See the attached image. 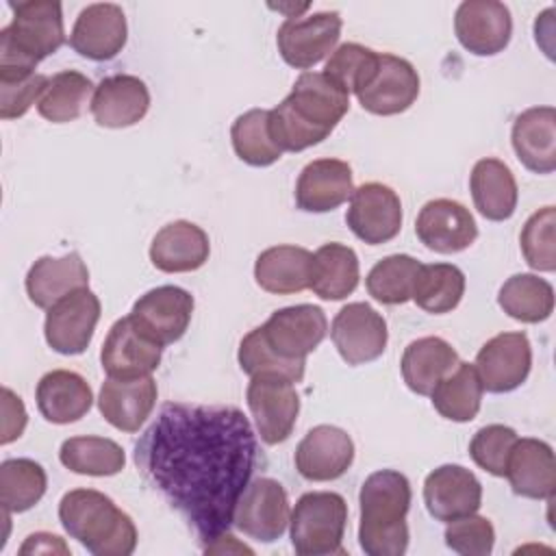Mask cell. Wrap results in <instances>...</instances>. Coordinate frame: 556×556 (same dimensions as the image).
Listing matches in <instances>:
<instances>
[{
  "label": "cell",
  "mask_w": 556,
  "mask_h": 556,
  "mask_svg": "<svg viewBox=\"0 0 556 556\" xmlns=\"http://www.w3.org/2000/svg\"><path fill=\"white\" fill-rule=\"evenodd\" d=\"M482 389L508 393L521 387L532 367V345L526 332H500L489 339L473 363Z\"/></svg>",
  "instance_id": "obj_14"
},
{
  "label": "cell",
  "mask_w": 556,
  "mask_h": 556,
  "mask_svg": "<svg viewBox=\"0 0 556 556\" xmlns=\"http://www.w3.org/2000/svg\"><path fill=\"white\" fill-rule=\"evenodd\" d=\"M128 26L122 7L96 2L85 7L70 33V46L85 59L109 61L126 46Z\"/></svg>",
  "instance_id": "obj_22"
},
{
  "label": "cell",
  "mask_w": 556,
  "mask_h": 556,
  "mask_svg": "<svg viewBox=\"0 0 556 556\" xmlns=\"http://www.w3.org/2000/svg\"><path fill=\"white\" fill-rule=\"evenodd\" d=\"M20 554H70V547L56 534L35 532L26 536L24 545L20 547Z\"/></svg>",
  "instance_id": "obj_50"
},
{
  "label": "cell",
  "mask_w": 556,
  "mask_h": 556,
  "mask_svg": "<svg viewBox=\"0 0 556 556\" xmlns=\"http://www.w3.org/2000/svg\"><path fill=\"white\" fill-rule=\"evenodd\" d=\"M245 397L256 430L267 445L282 443L291 437L300 413L295 382L274 374L252 376Z\"/></svg>",
  "instance_id": "obj_7"
},
{
  "label": "cell",
  "mask_w": 556,
  "mask_h": 556,
  "mask_svg": "<svg viewBox=\"0 0 556 556\" xmlns=\"http://www.w3.org/2000/svg\"><path fill=\"white\" fill-rule=\"evenodd\" d=\"M100 311L98 295L87 287L61 298L46 313L43 334L48 345L65 356L83 354L91 343Z\"/></svg>",
  "instance_id": "obj_10"
},
{
  "label": "cell",
  "mask_w": 556,
  "mask_h": 556,
  "mask_svg": "<svg viewBox=\"0 0 556 556\" xmlns=\"http://www.w3.org/2000/svg\"><path fill=\"white\" fill-rule=\"evenodd\" d=\"M513 150L519 163L534 174L556 169V111L554 106H532L519 113L510 130Z\"/></svg>",
  "instance_id": "obj_26"
},
{
  "label": "cell",
  "mask_w": 556,
  "mask_h": 556,
  "mask_svg": "<svg viewBox=\"0 0 556 556\" xmlns=\"http://www.w3.org/2000/svg\"><path fill=\"white\" fill-rule=\"evenodd\" d=\"M348 526V504L339 493H304L289 519V534L295 554L330 556L343 554V534Z\"/></svg>",
  "instance_id": "obj_6"
},
{
  "label": "cell",
  "mask_w": 556,
  "mask_h": 556,
  "mask_svg": "<svg viewBox=\"0 0 556 556\" xmlns=\"http://www.w3.org/2000/svg\"><path fill=\"white\" fill-rule=\"evenodd\" d=\"M517 439V432L504 424L484 426L473 434L469 443V456L480 469L502 478L506 473L508 456Z\"/></svg>",
  "instance_id": "obj_47"
},
{
  "label": "cell",
  "mask_w": 556,
  "mask_h": 556,
  "mask_svg": "<svg viewBox=\"0 0 556 556\" xmlns=\"http://www.w3.org/2000/svg\"><path fill=\"white\" fill-rule=\"evenodd\" d=\"M415 232L428 250L439 254H456L476 241L478 226L465 204L450 198H437L421 206L415 222Z\"/></svg>",
  "instance_id": "obj_18"
},
{
  "label": "cell",
  "mask_w": 556,
  "mask_h": 556,
  "mask_svg": "<svg viewBox=\"0 0 556 556\" xmlns=\"http://www.w3.org/2000/svg\"><path fill=\"white\" fill-rule=\"evenodd\" d=\"M350 109V96L324 72H304L291 93L269 111V132L282 152L321 143Z\"/></svg>",
  "instance_id": "obj_2"
},
{
  "label": "cell",
  "mask_w": 556,
  "mask_h": 556,
  "mask_svg": "<svg viewBox=\"0 0 556 556\" xmlns=\"http://www.w3.org/2000/svg\"><path fill=\"white\" fill-rule=\"evenodd\" d=\"M295 469L311 482L341 478L354 460L352 437L337 426H315L295 447Z\"/></svg>",
  "instance_id": "obj_19"
},
{
  "label": "cell",
  "mask_w": 556,
  "mask_h": 556,
  "mask_svg": "<svg viewBox=\"0 0 556 556\" xmlns=\"http://www.w3.org/2000/svg\"><path fill=\"white\" fill-rule=\"evenodd\" d=\"M419 96V74L402 56L380 54L369 85L356 93L358 104L374 115H397L413 106Z\"/></svg>",
  "instance_id": "obj_21"
},
{
  "label": "cell",
  "mask_w": 556,
  "mask_h": 556,
  "mask_svg": "<svg viewBox=\"0 0 556 556\" xmlns=\"http://www.w3.org/2000/svg\"><path fill=\"white\" fill-rule=\"evenodd\" d=\"M230 139L235 154L252 167H267L282 156V150L274 143L269 132L267 109H250L239 115L232 122Z\"/></svg>",
  "instance_id": "obj_41"
},
{
  "label": "cell",
  "mask_w": 556,
  "mask_h": 556,
  "mask_svg": "<svg viewBox=\"0 0 556 556\" xmlns=\"http://www.w3.org/2000/svg\"><path fill=\"white\" fill-rule=\"evenodd\" d=\"M354 193L352 167L341 159H315L298 176L295 204L306 213H328Z\"/></svg>",
  "instance_id": "obj_24"
},
{
  "label": "cell",
  "mask_w": 556,
  "mask_h": 556,
  "mask_svg": "<svg viewBox=\"0 0 556 556\" xmlns=\"http://www.w3.org/2000/svg\"><path fill=\"white\" fill-rule=\"evenodd\" d=\"M265 343L285 361H306V356L326 339L328 319L315 304H298L274 311L258 326Z\"/></svg>",
  "instance_id": "obj_11"
},
{
  "label": "cell",
  "mask_w": 556,
  "mask_h": 556,
  "mask_svg": "<svg viewBox=\"0 0 556 556\" xmlns=\"http://www.w3.org/2000/svg\"><path fill=\"white\" fill-rule=\"evenodd\" d=\"M513 491L530 500H552L556 491V463L552 445L541 439H517L506 473Z\"/></svg>",
  "instance_id": "obj_27"
},
{
  "label": "cell",
  "mask_w": 556,
  "mask_h": 556,
  "mask_svg": "<svg viewBox=\"0 0 556 556\" xmlns=\"http://www.w3.org/2000/svg\"><path fill=\"white\" fill-rule=\"evenodd\" d=\"M473 206L484 219L504 222L517 208V182L510 167L500 159H480L469 176Z\"/></svg>",
  "instance_id": "obj_32"
},
{
  "label": "cell",
  "mask_w": 556,
  "mask_h": 556,
  "mask_svg": "<svg viewBox=\"0 0 556 556\" xmlns=\"http://www.w3.org/2000/svg\"><path fill=\"white\" fill-rule=\"evenodd\" d=\"M419 267L421 263L408 254L384 256L369 269L365 287L369 295L382 304H404L413 295Z\"/></svg>",
  "instance_id": "obj_42"
},
{
  "label": "cell",
  "mask_w": 556,
  "mask_h": 556,
  "mask_svg": "<svg viewBox=\"0 0 556 556\" xmlns=\"http://www.w3.org/2000/svg\"><path fill=\"white\" fill-rule=\"evenodd\" d=\"M350 230L369 245H380L397 237L402 228V202L382 182H365L354 189L345 213Z\"/></svg>",
  "instance_id": "obj_15"
},
{
  "label": "cell",
  "mask_w": 556,
  "mask_h": 556,
  "mask_svg": "<svg viewBox=\"0 0 556 556\" xmlns=\"http://www.w3.org/2000/svg\"><path fill=\"white\" fill-rule=\"evenodd\" d=\"M161 352L163 345L146 337L126 315L111 326L100 350V363L109 378L132 380L152 376L161 363Z\"/></svg>",
  "instance_id": "obj_17"
},
{
  "label": "cell",
  "mask_w": 556,
  "mask_h": 556,
  "mask_svg": "<svg viewBox=\"0 0 556 556\" xmlns=\"http://www.w3.org/2000/svg\"><path fill=\"white\" fill-rule=\"evenodd\" d=\"M378 61H380V52L350 41L339 46L330 54V59L326 61L324 74L350 96V93H358L369 85V80L378 70Z\"/></svg>",
  "instance_id": "obj_43"
},
{
  "label": "cell",
  "mask_w": 556,
  "mask_h": 556,
  "mask_svg": "<svg viewBox=\"0 0 556 556\" xmlns=\"http://www.w3.org/2000/svg\"><path fill=\"white\" fill-rule=\"evenodd\" d=\"M465 295V274L452 263L421 265L410 300L426 313L443 315L454 311Z\"/></svg>",
  "instance_id": "obj_37"
},
{
  "label": "cell",
  "mask_w": 556,
  "mask_h": 556,
  "mask_svg": "<svg viewBox=\"0 0 556 556\" xmlns=\"http://www.w3.org/2000/svg\"><path fill=\"white\" fill-rule=\"evenodd\" d=\"M28 300L39 308H50L61 298L89 285V269L78 252L65 256H41L26 274Z\"/></svg>",
  "instance_id": "obj_29"
},
{
  "label": "cell",
  "mask_w": 556,
  "mask_h": 556,
  "mask_svg": "<svg viewBox=\"0 0 556 556\" xmlns=\"http://www.w3.org/2000/svg\"><path fill=\"white\" fill-rule=\"evenodd\" d=\"M63 530L96 556H128L137 547V528L115 502L93 489L67 491L59 502Z\"/></svg>",
  "instance_id": "obj_4"
},
{
  "label": "cell",
  "mask_w": 556,
  "mask_h": 556,
  "mask_svg": "<svg viewBox=\"0 0 556 556\" xmlns=\"http://www.w3.org/2000/svg\"><path fill=\"white\" fill-rule=\"evenodd\" d=\"M2 437L0 443L7 445L22 437L26 428V408L20 395H15L9 387L2 389Z\"/></svg>",
  "instance_id": "obj_49"
},
{
  "label": "cell",
  "mask_w": 556,
  "mask_h": 556,
  "mask_svg": "<svg viewBox=\"0 0 556 556\" xmlns=\"http://www.w3.org/2000/svg\"><path fill=\"white\" fill-rule=\"evenodd\" d=\"M89 109L98 126L128 128L146 117L150 91L139 76L113 74L98 83Z\"/></svg>",
  "instance_id": "obj_23"
},
{
  "label": "cell",
  "mask_w": 556,
  "mask_h": 556,
  "mask_svg": "<svg viewBox=\"0 0 556 556\" xmlns=\"http://www.w3.org/2000/svg\"><path fill=\"white\" fill-rule=\"evenodd\" d=\"M289 519L291 510L285 486L274 478H256L241 493L232 526L250 539L271 543L285 534Z\"/></svg>",
  "instance_id": "obj_9"
},
{
  "label": "cell",
  "mask_w": 556,
  "mask_h": 556,
  "mask_svg": "<svg viewBox=\"0 0 556 556\" xmlns=\"http://www.w3.org/2000/svg\"><path fill=\"white\" fill-rule=\"evenodd\" d=\"M239 367L252 378L261 374L285 376L291 382H300L304 378L306 361H285L280 358L263 339L261 328L250 330L239 343Z\"/></svg>",
  "instance_id": "obj_44"
},
{
  "label": "cell",
  "mask_w": 556,
  "mask_h": 556,
  "mask_svg": "<svg viewBox=\"0 0 556 556\" xmlns=\"http://www.w3.org/2000/svg\"><path fill=\"white\" fill-rule=\"evenodd\" d=\"M330 337L348 365H365L382 356L389 330L384 317L374 306L352 302L334 315Z\"/></svg>",
  "instance_id": "obj_12"
},
{
  "label": "cell",
  "mask_w": 556,
  "mask_h": 556,
  "mask_svg": "<svg viewBox=\"0 0 556 556\" xmlns=\"http://www.w3.org/2000/svg\"><path fill=\"white\" fill-rule=\"evenodd\" d=\"M37 408L50 424H74L85 417L93 404L89 382L70 369H52L41 376L35 389Z\"/></svg>",
  "instance_id": "obj_30"
},
{
  "label": "cell",
  "mask_w": 556,
  "mask_h": 556,
  "mask_svg": "<svg viewBox=\"0 0 556 556\" xmlns=\"http://www.w3.org/2000/svg\"><path fill=\"white\" fill-rule=\"evenodd\" d=\"M48 478L30 458H9L0 465V504L4 515L33 508L46 493Z\"/></svg>",
  "instance_id": "obj_40"
},
{
  "label": "cell",
  "mask_w": 556,
  "mask_h": 556,
  "mask_svg": "<svg viewBox=\"0 0 556 556\" xmlns=\"http://www.w3.org/2000/svg\"><path fill=\"white\" fill-rule=\"evenodd\" d=\"M156 382L152 376L119 380L106 378L100 389L98 408L102 417L122 432H137L156 404Z\"/></svg>",
  "instance_id": "obj_25"
},
{
  "label": "cell",
  "mask_w": 556,
  "mask_h": 556,
  "mask_svg": "<svg viewBox=\"0 0 556 556\" xmlns=\"http://www.w3.org/2000/svg\"><path fill=\"white\" fill-rule=\"evenodd\" d=\"M554 226H556V208L543 206L536 213H532L521 228V235H519L521 254L526 263L536 271L556 269Z\"/></svg>",
  "instance_id": "obj_45"
},
{
  "label": "cell",
  "mask_w": 556,
  "mask_h": 556,
  "mask_svg": "<svg viewBox=\"0 0 556 556\" xmlns=\"http://www.w3.org/2000/svg\"><path fill=\"white\" fill-rule=\"evenodd\" d=\"M13 20L0 30V70L35 72L65 41L61 4L54 0L11 2Z\"/></svg>",
  "instance_id": "obj_5"
},
{
  "label": "cell",
  "mask_w": 556,
  "mask_h": 556,
  "mask_svg": "<svg viewBox=\"0 0 556 556\" xmlns=\"http://www.w3.org/2000/svg\"><path fill=\"white\" fill-rule=\"evenodd\" d=\"M445 545L456 554L486 556L495 545L493 523L476 513L454 519L445 528Z\"/></svg>",
  "instance_id": "obj_48"
},
{
  "label": "cell",
  "mask_w": 556,
  "mask_h": 556,
  "mask_svg": "<svg viewBox=\"0 0 556 556\" xmlns=\"http://www.w3.org/2000/svg\"><path fill=\"white\" fill-rule=\"evenodd\" d=\"M59 460L80 476H115L124 469L126 454L106 437H72L63 441Z\"/></svg>",
  "instance_id": "obj_38"
},
{
  "label": "cell",
  "mask_w": 556,
  "mask_h": 556,
  "mask_svg": "<svg viewBox=\"0 0 556 556\" xmlns=\"http://www.w3.org/2000/svg\"><path fill=\"white\" fill-rule=\"evenodd\" d=\"M208 235L187 219L163 226L150 243V261L165 274L195 271L208 261Z\"/></svg>",
  "instance_id": "obj_28"
},
{
  "label": "cell",
  "mask_w": 556,
  "mask_h": 556,
  "mask_svg": "<svg viewBox=\"0 0 556 556\" xmlns=\"http://www.w3.org/2000/svg\"><path fill=\"white\" fill-rule=\"evenodd\" d=\"M341 15L337 11H319L306 17H287L276 35L278 52L287 65L308 70L334 52L341 37Z\"/></svg>",
  "instance_id": "obj_8"
},
{
  "label": "cell",
  "mask_w": 556,
  "mask_h": 556,
  "mask_svg": "<svg viewBox=\"0 0 556 556\" xmlns=\"http://www.w3.org/2000/svg\"><path fill=\"white\" fill-rule=\"evenodd\" d=\"M482 391L484 389L476 367L458 361V365L439 380L430 397H432V406L441 417L465 424L480 413Z\"/></svg>",
  "instance_id": "obj_35"
},
{
  "label": "cell",
  "mask_w": 556,
  "mask_h": 556,
  "mask_svg": "<svg viewBox=\"0 0 556 556\" xmlns=\"http://www.w3.org/2000/svg\"><path fill=\"white\" fill-rule=\"evenodd\" d=\"M193 315V295L180 287L163 285L146 291L130 311L135 326L159 345L178 341Z\"/></svg>",
  "instance_id": "obj_13"
},
{
  "label": "cell",
  "mask_w": 556,
  "mask_h": 556,
  "mask_svg": "<svg viewBox=\"0 0 556 556\" xmlns=\"http://www.w3.org/2000/svg\"><path fill=\"white\" fill-rule=\"evenodd\" d=\"M361 267L356 252L345 243H324L313 254L311 285L321 300H343L358 287Z\"/></svg>",
  "instance_id": "obj_34"
},
{
  "label": "cell",
  "mask_w": 556,
  "mask_h": 556,
  "mask_svg": "<svg viewBox=\"0 0 556 556\" xmlns=\"http://www.w3.org/2000/svg\"><path fill=\"white\" fill-rule=\"evenodd\" d=\"M424 504L437 521L450 523L478 513L482 504V484L473 471L460 465H441L424 480Z\"/></svg>",
  "instance_id": "obj_20"
},
{
  "label": "cell",
  "mask_w": 556,
  "mask_h": 556,
  "mask_svg": "<svg viewBox=\"0 0 556 556\" xmlns=\"http://www.w3.org/2000/svg\"><path fill=\"white\" fill-rule=\"evenodd\" d=\"M50 76L37 72L0 70V117L17 119L39 102Z\"/></svg>",
  "instance_id": "obj_46"
},
{
  "label": "cell",
  "mask_w": 556,
  "mask_h": 556,
  "mask_svg": "<svg viewBox=\"0 0 556 556\" xmlns=\"http://www.w3.org/2000/svg\"><path fill=\"white\" fill-rule=\"evenodd\" d=\"M458 365V352L441 337H421L402 354V378L417 395H430L443 376Z\"/></svg>",
  "instance_id": "obj_33"
},
{
  "label": "cell",
  "mask_w": 556,
  "mask_h": 556,
  "mask_svg": "<svg viewBox=\"0 0 556 556\" xmlns=\"http://www.w3.org/2000/svg\"><path fill=\"white\" fill-rule=\"evenodd\" d=\"M91 91L93 83L85 74L76 70L56 72L48 78V85L37 102V111L52 124L74 122L80 117Z\"/></svg>",
  "instance_id": "obj_39"
},
{
  "label": "cell",
  "mask_w": 556,
  "mask_h": 556,
  "mask_svg": "<svg viewBox=\"0 0 556 556\" xmlns=\"http://www.w3.org/2000/svg\"><path fill=\"white\" fill-rule=\"evenodd\" d=\"M497 304L517 321L539 324L554 311V289L534 274H515L500 287Z\"/></svg>",
  "instance_id": "obj_36"
},
{
  "label": "cell",
  "mask_w": 556,
  "mask_h": 556,
  "mask_svg": "<svg viewBox=\"0 0 556 556\" xmlns=\"http://www.w3.org/2000/svg\"><path fill=\"white\" fill-rule=\"evenodd\" d=\"M135 463L206 549L232 526L258 463V443L235 406L169 402L135 443Z\"/></svg>",
  "instance_id": "obj_1"
},
{
  "label": "cell",
  "mask_w": 556,
  "mask_h": 556,
  "mask_svg": "<svg viewBox=\"0 0 556 556\" xmlns=\"http://www.w3.org/2000/svg\"><path fill=\"white\" fill-rule=\"evenodd\" d=\"M313 254L300 245H274L258 254L254 263L256 285L276 295L300 293L311 285Z\"/></svg>",
  "instance_id": "obj_31"
},
{
  "label": "cell",
  "mask_w": 556,
  "mask_h": 556,
  "mask_svg": "<svg viewBox=\"0 0 556 556\" xmlns=\"http://www.w3.org/2000/svg\"><path fill=\"white\" fill-rule=\"evenodd\" d=\"M454 33L465 50L476 56L502 52L513 35V17L504 2L465 0L454 15Z\"/></svg>",
  "instance_id": "obj_16"
},
{
  "label": "cell",
  "mask_w": 556,
  "mask_h": 556,
  "mask_svg": "<svg viewBox=\"0 0 556 556\" xmlns=\"http://www.w3.org/2000/svg\"><path fill=\"white\" fill-rule=\"evenodd\" d=\"M358 543L369 556H402L408 547L410 482L395 469L374 471L361 486Z\"/></svg>",
  "instance_id": "obj_3"
}]
</instances>
